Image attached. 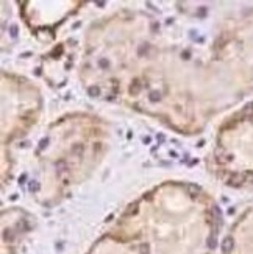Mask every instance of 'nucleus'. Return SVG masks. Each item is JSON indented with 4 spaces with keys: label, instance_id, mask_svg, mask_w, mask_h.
Wrapping results in <instances>:
<instances>
[{
    "label": "nucleus",
    "instance_id": "nucleus-1",
    "mask_svg": "<svg viewBox=\"0 0 253 254\" xmlns=\"http://www.w3.org/2000/svg\"><path fill=\"white\" fill-rule=\"evenodd\" d=\"M231 248H233V240L228 237V238H225L223 243H222V251H223V254H230Z\"/></svg>",
    "mask_w": 253,
    "mask_h": 254
},
{
    "label": "nucleus",
    "instance_id": "nucleus-2",
    "mask_svg": "<svg viewBox=\"0 0 253 254\" xmlns=\"http://www.w3.org/2000/svg\"><path fill=\"white\" fill-rule=\"evenodd\" d=\"M189 190L192 192V195H195V193L198 192V187H195V186H192V184H191V186H189Z\"/></svg>",
    "mask_w": 253,
    "mask_h": 254
},
{
    "label": "nucleus",
    "instance_id": "nucleus-3",
    "mask_svg": "<svg viewBox=\"0 0 253 254\" xmlns=\"http://www.w3.org/2000/svg\"><path fill=\"white\" fill-rule=\"evenodd\" d=\"M209 246H211V248H214V246H216V238H214V235H211V237H209Z\"/></svg>",
    "mask_w": 253,
    "mask_h": 254
}]
</instances>
